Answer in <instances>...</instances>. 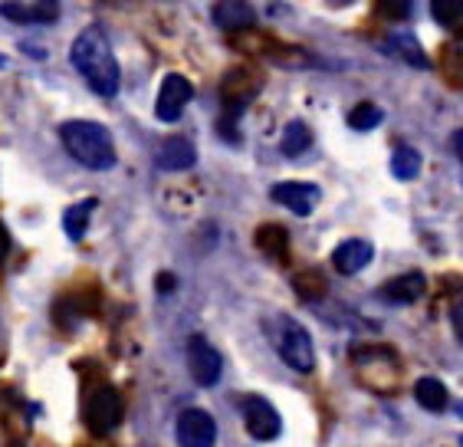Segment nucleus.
<instances>
[{
  "instance_id": "f257e3e1",
  "label": "nucleus",
  "mask_w": 463,
  "mask_h": 447,
  "mask_svg": "<svg viewBox=\"0 0 463 447\" xmlns=\"http://www.w3.org/2000/svg\"><path fill=\"white\" fill-rule=\"evenodd\" d=\"M70 60H72V66L80 70L82 80L90 82V90L96 92V96L112 99L118 92V63H116V53H112L109 36L102 33V27L82 30L70 50Z\"/></svg>"
},
{
  "instance_id": "f03ea898",
  "label": "nucleus",
  "mask_w": 463,
  "mask_h": 447,
  "mask_svg": "<svg viewBox=\"0 0 463 447\" xmlns=\"http://www.w3.org/2000/svg\"><path fill=\"white\" fill-rule=\"evenodd\" d=\"M60 138H62V148L80 161L82 168L109 171L112 165H116V145H112V135H109L106 126H99V122H86V119L62 122Z\"/></svg>"
},
{
  "instance_id": "7ed1b4c3",
  "label": "nucleus",
  "mask_w": 463,
  "mask_h": 447,
  "mask_svg": "<svg viewBox=\"0 0 463 447\" xmlns=\"http://www.w3.org/2000/svg\"><path fill=\"white\" fill-rule=\"evenodd\" d=\"M279 356L296 372H312L316 366V349H312V336L293 319H283V336H279Z\"/></svg>"
},
{
  "instance_id": "20e7f679",
  "label": "nucleus",
  "mask_w": 463,
  "mask_h": 447,
  "mask_svg": "<svg viewBox=\"0 0 463 447\" xmlns=\"http://www.w3.org/2000/svg\"><path fill=\"white\" fill-rule=\"evenodd\" d=\"M122 395L112 388V385H102L92 392V398L86 402V421H90V428L99 431V434H109L112 428H118V421H122Z\"/></svg>"
},
{
  "instance_id": "39448f33",
  "label": "nucleus",
  "mask_w": 463,
  "mask_h": 447,
  "mask_svg": "<svg viewBox=\"0 0 463 447\" xmlns=\"http://www.w3.org/2000/svg\"><path fill=\"white\" fill-rule=\"evenodd\" d=\"M187 368H191V376H194L197 385L211 388V385H217L223 376V358L211 342L194 336V339L187 342Z\"/></svg>"
},
{
  "instance_id": "423d86ee",
  "label": "nucleus",
  "mask_w": 463,
  "mask_h": 447,
  "mask_svg": "<svg viewBox=\"0 0 463 447\" xmlns=\"http://www.w3.org/2000/svg\"><path fill=\"white\" fill-rule=\"evenodd\" d=\"M243 421H247V431L257 441H273V438H279V431H283L279 412L267 398H257V395L243 398Z\"/></svg>"
},
{
  "instance_id": "0eeeda50",
  "label": "nucleus",
  "mask_w": 463,
  "mask_h": 447,
  "mask_svg": "<svg viewBox=\"0 0 463 447\" xmlns=\"http://www.w3.org/2000/svg\"><path fill=\"white\" fill-rule=\"evenodd\" d=\"M217 424L204 408H187L178 418V444L181 447H214Z\"/></svg>"
},
{
  "instance_id": "6e6552de",
  "label": "nucleus",
  "mask_w": 463,
  "mask_h": 447,
  "mask_svg": "<svg viewBox=\"0 0 463 447\" xmlns=\"http://www.w3.org/2000/svg\"><path fill=\"white\" fill-rule=\"evenodd\" d=\"M191 96H194V90H191V82H187L184 76H178V72L165 76L158 102H155V112H158L161 122H175V119H181V112L187 109Z\"/></svg>"
},
{
  "instance_id": "1a4fd4ad",
  "label": "nucleus",
  "mask_w": 463,
  "mask_h": 447,
  "mask_svg": "<svg viewBox=\"0 0 463 447\" xmlns=\"http://www.w3.org/2000/svg\"><path fill=\"white\" fill-rule=\"evenodd\" d=\"M269 197H273L277 204L289 207L293 214L306 217V214H312V211H316L322 191L316 188V185H306V181H283V185H273Z\"/></svg>"
},
{
  "instance_id": "9d476101",
  "label": "nucleus",
  "mask_w": 463,
  "mask_h": 447,
  "mask_svg": "<svg viewBox=\"0 0 463 447\" xmlns=\"http://www.w3.org/2000/svg\"><path fill=\"white\" fill-rule=\"evenodd\" d=\"M374 251L368 241H345L335 247V253H332V263H335V270L339 273H345V277H352V273H358V270H365L368 263H372Z\"/></svg>"
},
{
  "instance_id": "9b49d317",
  "label": "nucleus",
  "mask_w": 463,
  "mask_h": 447,
  "mask_svg": "<svg viewBox=\"0 0 463 447\" xmlns=\"http://www.w3.org/2000/svg\"><path fill=\"white\" fill-rule=\"evenodd\" d=\"M155 161H158V168H165V171H187L197 161V152L187 138H165L158 155H155Z\"/></svg>"
},
{
  "instance_id": "f8f14e48",
  "label": "nucleus",
  "mask_w": 463,
  "mask_h": 447,
  "mask_svg": "<svg viewBox=\"0 0 463 447\" xmlns=\"http://www.w3.org/2000/svg\"><path fill=\"white\" fill-rule=\"evenodd\" d=\"M424 290H428V280H424V273L414 270V273H402V277L388 280L382 287V296L388 303H414L424 296Z\"/></svg>"
},
{
  "instance_id": "ddd939ff",
  "label": "nucleus",
  "mask_w": 463,
  "mask_h": 447,
  "mask_svg": "<svg viewBox=\"0 0 463 447\" xmlns=\"http://www.w3.org/2000/svg\"><path fill=\"white\" fill-rule=\"evenodd\" d=\"M214 20L217 27L223 30H243V27H253V7H250L247 0H217L214 4Z\"/></svg>"
},
{
  "instance_id": "4468645a",
  "label": "nucleus",
  "mask_w": 463,
  "mask_h": 447,
  "mask_svg": "<svg viewBox=\"0 0 463 447\" xmlns=\"http://www.w3.org/2000/svg\"><path fill=\"white\" fill-rule=\"evenodd\" d=\"M414 398L428 412H447V388L437 378H418L414 382Z\"/></svg>"
},
{
  "instance_id": "2eb2a0df",
  "label": "nucleus",
  "mask_w": 463,
  "mask_h": 447,
  "mask_svg": "<svg viewBox=\"0 0 463 447\" xmlns=\"http://www.w3.org/2000/svg\"><path fill=\"white\" fill-rule=\"evenodd\" d=\"M92 211H96V201L86 197V201L72 204L70 211L62 214V227H66V233H70V241H82V233H86V227H90Z\"/></svg>"
},
{
  "instance_id": "dca6fc26",
  "label": "nucleus",
  "mask_w": 463,
  "mask_h": 447,
  "mask_svg": "<svg viewBox=\"0 0 463 447\" xmlns=\"http://www.w3.org/2000/svg\"><path fill=\"white\" fill-rule=\"evenodd\" d=\"M384 50L394 53L398 60H404V63L418 66V70H428V56H424V50L418 46L414 36H392V40L384 43Z\"/></svg>"
},
{
  "instance_id": "f3484780",
  "label": "nucleus",
  "mask_w": 463,
  "mask_h": 447,
  "mask_svg": "<svg viewBox=\"0 0 463 447\" xmlns=\"http://www.w3.org/2000/svg\"><path fill=\"white\" fill-rule=\"evenodd\" d=\"M392 175L402 181H411L420 175V155L418 148H408V145H402L398 152L392 155Z\"/></svg>"
},
{
  "instance_id": "a211bd4d",
  "label": "nucleus",
  "mask_w": 463,
  "mask_h": 447,
  "mask_svg": "<svg viewBox=\"0 0 463 447\" xmlns=\"http://www.w3.org/2000/svg\"><path fill=\"white\" fill-rule=\"evenodd\" d=\"M309 145H312V132L306 128V122H289V126L283 128V155L299 158Z\"/></svg>"
},
{
  "instance_id": "6ab92c4d",
  "label": "nucleus",
  "mask_w": 463,
  "mask_h": 447,
  "mask_svg": "<svg viewBox=\"0 0 463 447\" xmlns=\"http://www.w3.org/2000/svg\"><path fill=\"white\" fill-rule=\"evenodd\" d=\"M430 14L447 30L463 27V0H430Z\"/></svg>"
},
{
  "instance_id": "aec40b11",
  "label": "nucleus",
  "mask_w": 463,
  "mask_h": 447,
  "mask_svg": "<svg viewBox=\"0 0 463 447\" xmlns=\"http://www.w3.org/2000/svg\"><path fill=\"white\" fill-rule=\"evenodd\" d=\"M0 14L7 20H14V24H50V20H56L53 14H46V10H33V7H24V4H0Z\"/></svg>"
},
{
  "instance_id": "412c9836",
  "label": "nucleus",
  "mask_w": 463,
  "mask_h": 447,
  "mask_svg": "<svg viewBox=\"0 0 463 447\" xmlns=\"http://www.w3.org/2000/svg\"><path fill=\"white\" fill-rule=\"evenodd\" d=\"M384 119V112L374 102H362V106L352 109V116H348V126L358 128V132H368V128H374L378 122Z\"/></svg>"
},
{
  "instance_id": "4be33fe9",
  "label": "nucleus",
  "mask_w": 463,
  "mask_h": 447,
  "mask_svg": "<svg viewBox=\"0 0 463 447\" xmlns=\"http://www.w3.org/2000/svg\"><path fill=\"white\" fill-rule=\"evenodd\" d=\"M257 243L267 253L279 257V253H286V231H283V227H277V224H267V227L257 233Z\"/></svg>"
},
{
  "instance_id": "5701e85b",
  "label": "nucleus",
  "mask_w": 463,
  "mask_h": 447,
  "mask_svg": "<svg viewBox=\"0 0 463 447\" xmlns=\"http://www.w3.org/2000/svg\"><path fill=\"white\" fill-rule=\"evenodd\" d=\"M411 7H414V0H378V17L404 20L411 17Z\"/></svg>"
},
{
  "instance_id": "b1692460",
  "label": "nucleus",
  "mask_w": 463,
  "mask_h": 447,
  "mask_svg": "<svg viewBox=\"0 0 463 447\" xmlns=\"http://www.w3.org/2000/svg\"><path fill=\"white\" fill-rule=\"evenodd\" d=\"M450 319H454V332H457V339H463V300L450 309Z\"/></svg>"
},
{
  "instance_id": "393cba45",
  "label": "nucleus",
  "mask_w": 463,
  "mask_h": 447,
  "mask_svg": "<svg viewBox=\"0 0 463 447\" xmlns=\"http://www.w3.org/2000/svg\"><path fill=\"white\" fill-rule=\"evenodd\" d=\"M7 253H10V233H7V227L0 224V263L7 260Z\"/></svg>"
},
{
  "instance_id": "a878e982",
  "label": "nucleus",
  "mask_w": 463,
  "mask_h": 447,
  "mask_svg": "<svg viewBox=\"0 0 463 447\" xmlns=\"http://www.w3.org/2000/svg\"><path fill=\"white\" fill-rule=\"evenodd\" d=\"M454 152H457V158L463 161V128H457L454 132Z\"/></svg>"
},
{
  "instance_id": "bb28decb",
  "label": "nucleus",
  "mask_w": 463,
  "mask_h": 447,
  "mask_svg": "<svg viewBox=\"0 0 463 447\" xmlns=\"http://www.w3.org/2000/svg\"><path fill=\"white\" fill-rule=\"evenodd\" d=\"M158 287H161V290H171V287H175V280H171L168 273H165V277L158 280Z\"/></svg>"
},
{
  "instance_id": "cd10ccee",
  "label": "nucleus",
  "mask_w": 463,
  "mask_h": 447,
  "mask_svg": "<svg viewBox=\"0 0 463 447\" xmlns=\"http://www.w3.org/2000/svg\"><path fill=\"white\" fill-rule=\"evenodd\" d=\"M43 4H56V0H43Z\"/></svg>"
},
{
  "instance_id": "c85d7f7f",
  "label": "nucleus",
  "mask_w": 463,
  "mask_h": 447,
  "mask_svg": "<svg viewBox=\"0 0 463 447\" xmlns=\"http://www.w3.org/2000/svg\"><path fill=\"white\" fill-rule=\"evenodd\" d=\"M0 66H4V56H0Z\"/></svg>"
},
{
  "instance_id": "c756f323",
  "label": "nucleus",
  "mask_w": 463,
  "mask_h": 447,
  "mask_svg": "<svg viewBox=\"0 0 463 447\" xmlns=\"http://www.w3.org/2000/svg\"><path fill=\"white\" fill-rule=\"evenodd\" d=\"M460 444H463V438H460Z\"/></svg>"
},
{
  "instance_id": "7c9ffc66",
  "label": "nucleus",
  "mask_w": 463,
  "mask_h": 447,
  "mask_svg": "<svg viewBox=\"0 0 463 447\" xmlns=\"http://www.w3.org/2000/svg\"><path fill=\"white\" fill-rule=\"evenodd\" d=\"M460 414H463V408H460Z\"/></svg>"
}]
</instances>
